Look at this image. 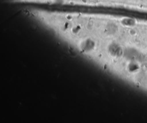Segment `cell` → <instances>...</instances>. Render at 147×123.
Listing matches in <instances>:
<instances>
[{"label": "cell", "mask_w": 147, "mask_h": 123, "mask_svg": "<svg viewBox=\"0 0 147 123\" xmlns=\"http://www.w3.org/2000/svg\"><path fill=\"white\" fill-rule=\"evenodd\" d=\"M108 40H97L99 63L118 79L147 96V21L124 18Z\"/></svg>", "instance_id": "obj_1"}]
</instances>
